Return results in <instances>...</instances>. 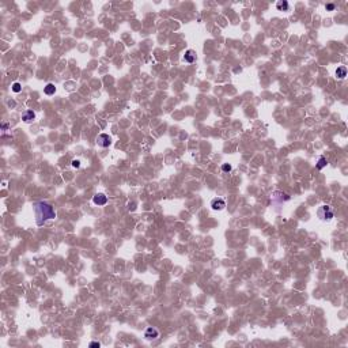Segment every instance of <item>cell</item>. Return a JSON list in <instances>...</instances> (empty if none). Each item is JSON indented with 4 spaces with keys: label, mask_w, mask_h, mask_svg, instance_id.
I'll use <instances>...</instances> for the list:
<instances>
[{
    "label": "cell",
    "mask_w": 348,
    "mask_h": 348,
    "mask_svg": "<svg viewBox=\"0 0 348 348\" xmlns=\"http://www.w3.org/2000/svg\"><path fill=\"white\" fill-rule=\"evenodd\" d=\"M93 203L95 205H105L107 203V197L103 193H97L93 197Z\"/></svg>",
    "instance_id": "5"
},
{
    "label": "cell",
    "mask_w": 348,
    "mask_h": 348,
    "mask_svg": "<svg viewBox=\"0 0 348 348\" xmlns=\"http://www.w3.org/2000/svg\"><path fill=\"white\" fill-rule=\"evenodd\" d=\"M327 166V158H324V157H321L318 159V163H317V169L318 170H322L324 167Z\"/></svg>",
    "instance_id": "12"
},
{
    "label": "cell",
    "mask_w": 348,
    "mask_h": 348,
    "mask_svg": "<svg viewBox=\"0 0 348 348\" xmlns=\"http://www.w3.org/2000/svg\"><path fill=\"white\" fill-rule=\"evenodd\" d=\"M72 167H75V169H79V167H80V160H78V159H74V160H72Z\"/></svg>",
    "instance_id": "15"
},
{
    "label": "cell",
    "mask_w": 348,
    "mask_h": 348,
    "mask_svg": "<svg viewBox=\"0 0 348 348\" xmlns=\"http://www.w3.org/2000/svg\"><path fill=\"white\" fill-rule=\"evenodd\" d=\"M336 76L338 78V79H344L347 76V68L344 67V65H341V67H338L337 69H336Z\"/></svg>",
    "instance_id": "10"
},
{
    "label": "cell",
    "mask_w": 348,
    "mask_h": 348,
    "mask_svg": "<svg viewBox=\"0 0 348 348\" xmlns=\"http://www.w3.org/2000/svg\"><path fill=\"white\" fill-rule=\"evenodd\" d=\"M44 93L46 94V95H53V94L56 93V87L53 83H48L45 86V88H44Z\"/></svg>",
    "instance_id": "9"
},
{
    "label": "cell",
    "mask_w": 348,
    "mask_h": 348,
    "mask_svg": "<svg viewBox=\"0 0 348 348\" xmlns=\"http://www.w3.org/2000/svg\"><path fill=\"white\" fill-rule=\"evenodd\" d=\"M144 337L147 338V340H154V338L159 337V332H158V329H155L153 327L147 328L144 332Z\"/></svg>",
    "instance_id": "4"
},
{
    "label": "cell",
    "mask_w": 348,
    "mask_h": 348,
    "mask_svg": "<svg viewBox=\"0 0 348 348\" xmlns=\"http://www.w3.org/2000/svg\"><path fill=\"white\" fill-rule=\"evenodd\" d=\"M318 218L321 220H327V222H329V220L333 218V210H332L329 205H321V207L318 208Z\"/></svg>",
    "instance_id": "2"
},
{
    "label": "cell",
    "mask_w": 348,
    "mask_h": 348,
    "mask_svg": "<svg viewBox=\"0 0 348 348\" xmlns=\"http://www.w3.org/2000/svg\"><path fill=\"white\" fill-rule=\"evenodd\" d=\"M231 164H229V163H224V164H222V170L223 172H226V173H229V172H231Z\"/></svg>",
    "instance_id": "14"
},
{
    "label": "cell",
    "mask_w": 348,
    "mask_h": 348,
    "mask_svg": "<svg viewBox=\"0 0 348 348\" xmlns=\"http://www.w3.org/2000/svg\"><path fill=\"white\" fill-rule=\"evenodd\" d=\"M34 118H36V113H34L33 110H26V112L22 114V120H23L25 122H30V121H33Z\"/></svg>",
    "instance_id": "7"
},
{
    "label": "cell",
    "mask_w": 348,
    "mask_h": 348,
    "mask_svg": "<svg viewBox=\"0 0 348 348\" xmlns=\"http://www.w3.org/2000/svg\"><path fill=\"white\" fill-rule=\"evenodd\" d=\"M97 144L99 145V147H107V145L112 144V139H110L109 135L101 133V135L97 137Z\"/></svg>",
    "instance_id": "3"
},
{
    "label": "cell",
    "mask_w": 348,
    "mask_h": 348,
    "mask_svg": "<svg viewBox=\"0 0 348 348\" xmlns=\"http://www.w3.org/2000/svg\"><path fill=\"white\" fill-rule=\"evenodd\" d=\"M211 207H212L214 210H216V211H220V210H223V208L226 207V203H224L223 199H214V200L211 201Z\"/></svg>",
    "instance_id": "6"
},
{
    "label": "cell",
    "mask_w": 348,
    "mask_h": 348,
    "mask_svg": "<svg viewBox=\"0 0 348 348\" xmlns=\"http://www.w3.org/2000/svg\"><path fill=\"white\" fill-rule=\"evenodd\" d=\"M128 210H129V211H135V210H136V203H135V201H133V203H129V204H128Z\"/></svg>",
    "instance_id": "17"
},
{
    "label": "cell",
    "mask_w": 348,
    "mask_h": 348,
    "mask_svg": "<svg viewBox=\"0 0 348 348\" xmlns=\"http://www.w3.org/2000/svg\"><path fill=\"white\" fill-rule=\"evenodd\" d=\"M34 207V214H36V223L37 226H44L48 220L55 219L56 218V211L50 204L45 201H38L33 205Z\"/></svg>",
    "instance_id": "1"
},
{
    "label": "cell",
    "mask_w": 348,
    "mask_h": 348,
    "mask_svg": "<svg viewBox=\"0 0 348 348\" xmlns=\"http://www.w3.org/2000/svg\"><path fill=\"white\" fill-rule=\"evenodd\" d=\"M184 60L186 63H195V60H196V53L193 52V50H188V52L185 53V56H184Z\"/></svg>",
    "instance_id": "8"
},
{
    "label": "cell",
    "mask_w": 348,
    "mask_h": 348,
    "mask_svg": "<svg viewBox=\"0 0 348 348\" xmlns=\"http://www.w3.org/2000/svg\"><path fill=\"white\" fill-rule=\"evenodd\" d=\"M21 90H22V86H21V83H18V82H17V83H14V84H12V91H14V93H19Z\"/></svg>",
    "instance_id": "13"
},
{
    "label": "cell",
    "mask_w": 348,
    "mask_h": 348,
    "mask_svg": "<svg viewBox=\"0 0 348 348\" xmlns=\"http://www.w3.org/2000/svg\"><path fill=\"white\" fill-rule=\"evenodd\" d=\"M325 8H327L328 11H333L334 10V4H333V3H329V4L325 6Z\"/></svg>",
    "instance_id": "16"
},
{
    "label": "cell",
    "mask_w": 348,
    "mask_h": 348,
    "mask_svg": "<svg viewBox=\"0 0 348 348\" xmlns=\"http://www.w3.org/2000/svg\"><path fill=\"white\" fill-rule=\"evenodd\" d=\"M7 128H8V124H7V122H4V124H2V129H3V131H6V129H7Z\"/></svg>",
    "instance_id": "19"
},
{
    "label": "cell",
    "mask_w": 348,
    "mask_h": 348,
    "mask_svg": "<svg viewBox=\"0 0 348 348\" xmlns=\"http://www.w3.org/2000/svg\"><path fill=\"white\" fill-rule=\"evenodd\" d=\"M276 8L279 11H287V10H288V3H287L286 0H283V2H277L276 3Z\"/></svg>",
    "instance_id": "11"
},
{
    "label": "cell",
    "mask_w": 348,
    "mask_h": 348,
    "mask_svg": "<svg viewBox=\"0 0 348 348\" xmlns=\"http://www.w3.org/2000/svg\"><path fill=\"white\" fill-rule=\"evenodd\" d=\"M99 346H101V344L98 343V341H91V343H90V347H99Z\"/></svg>",
    "instance_id": "18"
}]
</instances>
